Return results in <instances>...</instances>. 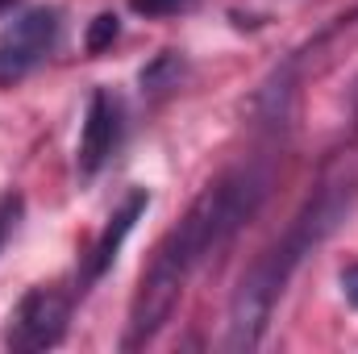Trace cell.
<instances>
[{
    "label": "cell",
    "mask_w": 358,
    "mask_h": 354,
    "mask_svg": "<svg viewBox=\"0 0 358 354\" xmlns=\"http://www.w3.org/2000/svg\"><path fill=\"white\" fill-rule=\"evenodd\" d=\"M342 292H346V300L358 309V263L342 271Z\"/></svg>",
    "instance_id": "11"
},
{
    "label": "cell",
    "mask_w": 358,
    "mask_h": 354,
    "mask_svg": "<svg viewBox=\"0 0 358 354\" xmlns=\"http://www.w3.org/2000/svg\"><path fill=\"white\" fill-rule=\"evenodd\" d=\"M117 34H121V17H117V13H100V17H92L88 38H84L88 55H100V50H108V46L117 42Z\"/></svg>",
    "instance_id": "7"
},
{
    "label": "cell",
    "mask_w": 358,
    "mask_h": 354,
    "mask_svg": "<svg viewBox=\"0 0 358 354\" xmlns=\"http://www.w3.org/2000/svg\"><path fill=\"white\" fill-rule=\"evenodd\" d=\"M179 76V59L176 55H159L146 71H142V88H150V92H159L163 84H171Z\"/></svg>",
    "instance_id": "8"
},
{
    "label": "cell",
    "mask_w": 358,
    "mask_h": 354,
    "mask_svg": "<svg viewBox=\"0 0 358 354\" xmlns=\"http://www.w3.org/2000/svg\"><path fill=\"white\" fill-rule=\"evenodd\" d=\"M17 217H21V196H17V192H4V196H0V246H4V238L17 229Z\"/></svg>",
    "instance_id": "9"
},
{
    "label": "cell",
    "mask_w": 358,
    "mask_h": 354,
    "mask_svg": "<svg viewBox=\"0 0 358 354\" xmlns=\"http://www.w3.org/2000/svg\"><path fill=\"white\" fill-rule=\"evenodd\" d=\"M350 108H355V121H358V80H355V88H350Z\"/></svg>",
    "instance_id": "12"
},
{
    "label": "cell",
    "mask_w": 358,
    "mask_h": 354,
    "mask_svg": "<svg viewBox=\"0 0 358 354\" xmlns=\"http://www.w3.org/2000/svg\"><path fill=\"white\" fill-rule=\"evenodd\" d=\"M59 42V13L55 8H29L0 34V80L29 76Z\"/></svg>",
    "instance_id": "4"
},
{
    "label": "cell",
    "mask_w": 358,
    "mask_h": 354,
    "mask_svg": "<svg viewBox=\"0 0 358 354\" xmlns=\"http://www.w3.org/2000/svg\"><path fill=\"white\" fill-rule=\"evenodd\" d=\"M267 187L271 176L259 163H242V167L217 176L192 200L183 221L159 242L150 267L142 271L138 296L129 304V330H125V342H121L125 351L146 346L171 321L187 279L221 246H229V238L259 213V204L267 200Z\"/></svg>",
    "instance_id": "1"
},
{
    "label": "cell",
    "mask_w": 358,
    "mask_h": 354,
    "mask_svg": "<svg viewBox=\"0 0 358 354\" xmlns=\"http://www.w3.org/2000/svg\"><path fill=\"white\" fill-rule=\"evenodd\" d=\"M8 4H13V0H0V8H8Z\"/></svg>",
    "instance_id": "13"
},
{
    "label": "cell",
    "mask_w": 358,
    "mask_h": 354,
    "mask_svg": "<svg viewBox=\"0 0 358 354\" xmlns=\"http://www.w3.org/2000/svg\"><path fill=\"white\" fill-rule=\"evenodd\" d=\"M183 4H187V0H129V8H134L138 17H171Z\"/></svg>",
    "instance_id": "10"
},
{
    "label": "cell",
    "mask_w": 358,
    "mask_h": 354,
    "mask_svg": "<svg viewBox=\"0 0 358 354\" xmlns=\"http://www.w3.org/2000/svg\"><path fill=\"white\" fill-rule=\"evenodd\" d=\"M121 142V100L108 88H96L84 113V129H80V150H76V167L80 176L92 179L117 150Z\"/></svg>",
    "instance_id": "5"
},
{
    "label": "cell",
    "mask_w": 358,
    "mask_h": 354,
    "mask_svg": "<svg viewBox=\"0 0 358 354\" xmlns=\"http://www.w3.org/2000/svg\"><path fill=\"white\" fill-rule=\"evenodd\" d=\"M358 208V155L334 163L313 196L300 204V213L287 221V229L271 242L267 250L246 267V275L234 288L229 300V334L225 351H255L267 334V321L287 288V279L300 271V263Z\"/></svg>",
    "instance_id": "2"
},
{
    "label": "cell",
    "mask_w": 358,
    "mask_h": 354,
    "mask_svg": "<svg viewBox=\"0 0 358 354\" xmlns=\"http://www.w3.org/2000/svg\"><path fill=\"white\" fill-rule=\"evenodd\" d=\"M150 208V192L146 187H134L125 200H121V208L108 217V225L100 229V238H96V246H92L88 255V271H84V288H92L108 267L117 263V250L125 246V238L134 234V225L142 221V213Z\"/></svg>",
    "instance_id": "6"
},
{
    "label": "cell",
    "mask_w": 358,
    "mask_h": 354,
    "mask_svg": "<svg viewBox=\"0 0 358 354\" xmlns=\"http://www.w3.org/2000/svg\"><path fill=\"white\" fill-rule=\"evenodd\" d=\"M67 317H71V300L59 288H29L17 309L8 313V330L4 342L13 351H50L63 342L67 334Z\"/></svg>",
    "instance_id": "3"
}]
</instances>
